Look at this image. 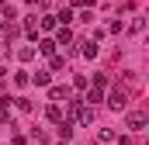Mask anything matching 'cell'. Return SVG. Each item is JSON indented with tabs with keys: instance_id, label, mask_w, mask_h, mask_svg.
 <instances>
[{
	"instance_id": "8",
	"label": "cell",
	"mask_w": 149,
	"mask_h": 145,
	"mask_svg": "<svg viewBox=\"0 0 149 145\" xmlns=\"http://www.w3.org/2000/svg\"><path fill=\"white\" fill-rule=\"evenodd\" d=\"M45 117L59 124V121H63V110H59V104H49V107H45Z\"/></svg>"
},
{
	"instance_id": "2",
	"label": "cell",
	"mask_w": 149,
	"mask_h": 145,
	"mask_svg": "<svg viewBox=\"0 0 149 145\" xmlns=\"http://www.w3.org/2000/svg\"><path fill=\"white\" fill-rule=\"evenodd\" d=\"M146 114H142V110H132V114H128V117H125V124H128V131H142V128H146Z\"/></svg>"
},
{
	"instance_id": "18",
	"label": "cell",
	"mask_w": 149,
	"mask_h": 145,
	"mask_svg": "<svg viewBox=\"0 0 149 145\" xmlns=\"http://www.w3.org/2000/svg\"><path fill=\"white\" fill-rule=\"evenodd\" d=\"M42 28H45V31H52V28H56V17H52V14H45V17H42Z\"/></svg>"
},
{
	"instance_id": "4",
	"label": "cell",
	"mask_w": 149,
	"mask_h": 145,
	"mask_svg": "<svg viewBox=\"0 0 149 145\" xmlns=\"http://www.w3.org/2000/svg\"><path fill=\"white\" fill-rule=\"evenodd\" d=\"M52 41H56V45H73V31H70V28H59Z\"/></svg>"
},
{
	"instance_id": "12",
	"label": "cell",
	"mask_w": 149,
	"mask_h": 145,
	"mask_svg": "<svg viewBox=\"0 0 149 145\" xmlns=\"http://www.w3.org/2000/svg\"><path fill=\"white\" fill-rule=\"evenodd\" d=\"M49 79H52V76H49L45 69H38L35 76H31V83H38V86H49Z\"/></svg>"
},
{
	"instance_id": "21",
	"label": "cell",
	"mask_w": 149,
	"mask_h": 145,
	"mask_svg": "<svg viewBox=\"0 0 149 145\" xmlns=\"http://www.w3.org/2000/svg\"><path fill=\"white\" fill-rule=\"evenodd\" d=\"M31 7H49V0H28Z\"/></svg>"
},
{
	"instance_id": "14",
	"label": "cell",
	"mask_w": 149,
	"mask_h": 145,
	"mask_svg": "<svg viewBox=\"0 0 149 145\" xmlns=\"http://www.w3.org/2000/svg\"><path fill=\"white\" fill-rule=\"evenodd\" d=\"M17 59H21V62H31V59H35V48H31V45H28V48H21V52H17Z\"/></svg>"
},
{
	"instance_id": "22",
	"label": "cell",
	"mask_w": 149,
	"mask_h": 145,
	"mask_svg": "<svg viewBox=\"0 0 149 145\" xmlns=\"http://www.w3.org/2000/svg\"><path fill=\"white\" fill-rule=\"evenodd\" d=\"M0 7H3V0H0Z\"/></svg>"
},
{
	"instance_id": "11",
	"label": "cell",
	"mask_w": 149,
	"mask_h": 145,
	"mask_svg": "<svg viewBox=\"0 0 149 145\" xmlns=\"http://www.w3.org/2000/svg\"><path fill=\"white\" fill-rule=\"evenodd\" d=\"M10 121V104H7V97L0 100V124H7Z\"/></svg>"
},
{
	"instance_id": "16",
	"label": "cell",
	"mask_w": 149,
	"mask_h": 145,
	"mask_svg": "<svg viewBox=\"0 0 149 145\" xmlns=\"http://www.w3.org/2000/svg\"><path fill=\"white\" fill-rule=\"evenodd\" d=\"M63 66H66L63 55H52V59H49V69H63Z\"/></svg>"
},
{
	"instance_id": "6",
	"label": "cell",
	"mask_w": 149,
	"mask_h": 145,
	"mask_svg": "<svg viewBox=\"0 0 149 145\" xmlns=\"http://www.w3.org/2000/svg\"><path fill=\"white\" fill-rule=\"evenodd\" d=\"M38 52L52 59V55H56V41H52V38H42V41H38Z\"/></svg>"
},
{
	"instance_id": "10",
	"label": "cell",
	"mask_w": 149,
	"mask_h": 145,
	"mask_svg": "<svg viewBox=\"0 0 149 145\" xmlns=\"http://www.w3.org/2000/svg\"><path fill=\"white\" fill-rule=\"evenodd\" d=\"M90 86L104 93V86H108V76H104V72H94V83H90Z\"/></svg>"
},
{
	"instance_id": "3",
	"label": "cell",
	"mask_w": 149,
	"mask_h": 145,
	"mask_svg": "<svg viewBox=\"0 0 149 145\" xmlns=\"http://www.w3.org/2000/svg\"><path fill=\"white\" fill-rule=\"evenodd\" d=\"M49 100H52V104L70 100V90H66V86H49Z\"/></svg>"
},
{
	"instance_id": "20",
	"label": "cell",
	"mask_w": 149,
	"mask_h": 145,
	"mask_svg": "<svg viewBox=\"0 0 149 145\" xmlns=\"http://www.w3.org/2000/svg\"><path fill=\"white\" fill-rule=\"evenodd\" d=\"M90 3L94 0H73V7H83V10H90Z\"/></svg>"
},
{
	"instance_id": "7",
	"label": "cell",
	"mask_w": 149,
	"mask_h": 145,
	"mask_svg": "<svg viewBox=\"0 0 149 145\" xmlns=\"http://www.w3.org/2000/svg\"><path fill=\"white\" fill-rule=\"evenodd\" d=\"M59 135H63V142H70V138H73V121L63 117V121H59Z\"/></svg>"
},
{
	"instance_id": "5",
	"label": "cell",
	"mask_w": 149,
	"mask_h": 145,
	"mask_svg": "<svg viewBox=\"0 0 149 145\" xmlns=\"http://www.w3.org/2000/svg\"><path fill=\"white\" fill-rule=\"evenodd\" d=\"M97 142H101V145H114V142H118V135H114L111 128H101V131H97Z\"/></svg>"
},
{
	"instance_id": "1",
	"label": "cell",
	"mask_w": 149,
	"mask_h": 145,
	"mask_svg": "<svg viewBox=\"0 0 149 145\" xmlns=\"http://www.w3.org/2000/svg\"><path fill=\"white\" fill-rule=\"evenodd\" d=\"M125 104H128V93H125L121 86H114L111 93H108V107L111 110H125Z\"/></svg>"
},
{
	"instance_id": "19",
	"label": "cell",
	"mask_w": 149,
	"mask_h": 145,
	"mask_svg": "<svg viewBox=\"0 0 149 145\" xmlns=\"http://www.w3.org/2000/svg\"><path fill=\"white\" fill-rule=\"evenodd\" d=\"M142 28H146V17H135V21H132V31H135V35H139V31H142Z\"/></svg>"
},
{
	"instance_id": "15",
	"label": "cell",
	"mask_w": 149,
	"mask_h": 145,
	"mask_svg": "<svg viewBox=\"0 0 149 145\" xmlns=\"http://www.w3.org/2000/svg\"><path fill=\"white\" fill-rule=\"evenodd\" d=\"M73 86H76V90H87V86H90V79L80 72V76H73Z\"/></svg>"
},
{
	"instance_id": "9",
	"label": "cell",
	"mask_w": 149,
	"mask_h": 145,
	"mask_svg": "<svg viewBox=\"0 0 149 145\" xmlns=\"http://www.w3.org/2000/svg\"><path fill=\"white\" fill-rule=\"evenodd\" d=\"M80 45H83V48H80L83 59H94V55H97V41H80Z\"/></svg>"
},
{
	"instance_id": "13",
	"label": "cell",
	"mask_w": 149,
	"mask_h": 145,
	"mask_svg": "<svg viewBox=\"0 0 149 145\" xmlns=\"http://www.w3.org/2000/svg\"><path fill=\"white\" fill-rule=\"evenodd\" d=\"M24 31H28V38H38V21H35V17L24 21Z\"/></svg>"
},
{
	"instance_id": "17",
	"label": "cell",
	"mask_w": 149,
	"mask_h": 145,
	"mask_svg": "<svg viewBox=\"0 0 149 145\" xmlns=\"http://www.w3.org/2000/svg\"><path fill=\"white\" fill-rule=\"evenodd\" d=\"M3 35H7V41H10V38L17 35V24H14V21H7V24H3Z\"/></svg>"
}]
</instances>
